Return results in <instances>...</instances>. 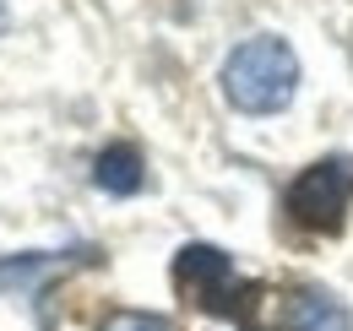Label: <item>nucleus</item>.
<instances>
[{"label": "nucleus", "instance_id": "nucleus-1", "mask_svg": "<svg viewBox=\"0 0 353 331\" xmlns=\"http://www.w3.org/2000/svg\"><path fill=\"white\" fill-rule=\"evenodd\" d=\"M294 87H299V60L288 39H277V33L245 39L223 66V92L245 114H277L294 98Z\"/></svg>", "mask_w": 353, "mask_h": 331}, {"label": "nucleus", "instance_id": "nucleus-2", "mask_svg": "<svg viewBox=\"0 0 353 331\" xmlns=\"http://www.w3.org/2000/svg\"><path fill=\"white\" fill-rule=\"evenodd\" d=\"M174 283L179 293L190 299V304H201V310H212V315H239L245 321V304H250V293L239 277H234V266H228V255L212 245H185L174 255Z\"/></svg>", "mask_w": 353, "mask_h": 331}, {"label": "nucleus", "instance_id": "nucleus-3", "mask_svg": "<svg viewBox=\"0 0 353 331\" xmlns=\"http://www.w3.org/2000/svg\"><path fill=\"white\" fill-rule=\"evenodd\" d=\"M353 196V158H321L288 185V217L299 228H343V212Z\"/></svg>", "mask_w": 353, "mask_h": 331}, {"label": "nucleus", "instance_id": "nucleus-4", "mask_svg": "<svg viewBox=\"0 0 353 331\" xmlns=\"http://www.w3.org/2000/svg\"><path fill=\"white\" fill-rule=\"evenodd\" d=\"M277 326H283V331H343V326H348V315H343V304H332L326 293L299 288V293H288Z\"/></svg>", "mask_w": 353, "mask_h": 331}, {"label": "nucleus", "instance_id": "nucleus-5", "mask_svg": "<svg viewBox=\"0 0 353 331\" xmlns=\"http://www.w3.org/2000/svg\"><path fill=\"white\" fill-rule=\"evenodd\" d=\"M92 179H98V190H109V196H136L141 179H147V163H141V152H136L131 141H120V147H103V152H98Z\"/></svg>", "mask_w": 353, "mask_h": 331}, {"label": "nucleus", "instance_id": "nucleus-6", "mask_svg": "<svg viewBox=\"0 0 353 331\" xmlns=\"http://www.w3.org/2000/svg\"><path fill=\"white\" fill-rule=\"evenodd\" d=\"M98 331H174V321L163 315H147V310H114Z\"/></svg>", "mask_w": 353, "mask_h": 331}, {"label": "nucleus", "instance_id": "nucleus-7", "mask_svg": "<svg viewBox=\"0 0 353 331\" xmlns=\"http://www.w3.org/2000/svg\"><path fill=\"white\" fill-rule=\"evenodd\" d=\"M54 266V255H17V261H0V288L6 283H28V277H39Z\"/></svg>", "mask_w": 353, "mask_h": 331}, {"label": "nucleus", "instance_id": "nucleus-8", "mask_svg": "<svg viewBox=\"0 0 353 331\" xmlns=\"http://www.w3.org/2000/svg\"><path fill=\"white\" fill-rule=\"evenodd\" d=\"M0 28H6V0H0Z\"/></svg>", "mask_w": 353, "mask_h": 331}]
</instances>
